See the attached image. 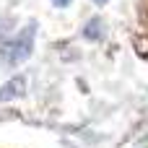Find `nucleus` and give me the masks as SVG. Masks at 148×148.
<instances>
[{
  "mask_svg": "<svg viewBox=\"0 0 148 148\" xmlns=\"http://www.w3.org/2000/svg\"><path fill=\"white\" fill-rule=\"evenodd\" d=\"M96 3H104V0H96Z\"/></svg>",
  "mask_w": 148,
  "mask_h": 148,
  "instance_id": "nucleus-4",
  "label": "nucleus"
},
{
  "mask_svg": "<svg viewBox=\"0 0 148 148\" xmlns=\"http://www.w3.org/2000/svg\"><path fill=\"white\" fill-rule=\"evenodd\" d=\"M34 23L31 26H26L18 36H16V42L10 44V49H8V57H10V62H21L29 52H31V42H34Z\"/></svg>",
  "mask_w": 148,
  "mask_h": 148,
  "instance_id": "nucleus-1",
  "label": "nucleus"
},
{
  "mask_svg": "<svg viewBox=\"0 0 148 148\" xmlns=\"http://www.w3.org/2000/svg\"><path fill=\"white\" fill-rule=\"evenodd\" d=\"M23 88H26V78H13L8 86H3L0 88V101H5V99H16V96H21L23 94Z\"/></svg>",
  "mask_w": 148,
  "mask_h": 148,
  "instance_id": "nucleus-2",
  "label": "nucleus"
},
{
  "mask_svg": "<svg viewBox=\"0 0 148 148\" xmlns=\"http://www.w3.org/2000/svg\"><path fill=\"white\" fill-rule=\"evenodd\" d=\"M55 5H60V8H65V5H70V0H52Z\"/></svg>",
  "mask_w": 148,
  "mask_h": 148,
  "instance_id": "nucleus-3",
  "label": "nucleus"
}]
</instances>
